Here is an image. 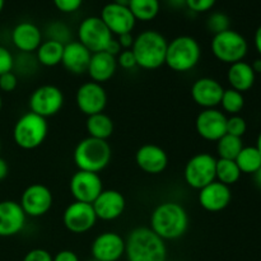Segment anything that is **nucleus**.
<instances>
[{"mask_svg":"<svg viewBox=\"0 0 261 261\" xmlns=\"http://www.w3.org/2000/svg\"><path fill=\"white\" fill-rule=\"evenodd\" d=\"M149 228L165 241H175L185 236L190 219L188 211L177 201H163L153 209Z\"/></svg>","mask_w":261,"mask_h":261,"instance_id":"1","label":"nucleus"},{"mask_svg":"<svg viewBox=\"0 0 261 261\" xmlns=\"http://www.w3.org/2000/svg\"><path fill=\"white\" fill-rule=\"evenodd\" d=\"M125 256L127 261H167L166 241L149 227H137L125 240Z\"/></svg>","mask_w":261,"mask_h":261,"instance_id":"2","label":"nucleus"},{"mask_svg":"<svg viewBox=\"0 0 261 261\" xmlns=\"http://www.w3.org/2000/svg\"><path fill=\"white\" fill-rule=\"evenodd\" d=\"M168 41L161 32L147 30L134 38L132 51L137 59V65L144 70H155L166 63Z\"/></svg>","mask_w":261,"mask_h":261,"instance_id":"3","label":"nucleus"},{"mask_svg":"<svg viewBox=\"0 0 261 261\" xmlns=\"http://www.w3.org/2000/svg\"><path fill=\"white\" fill-rule=\"evenodd\" d=\"M112 149L107 140L87 137L76 144L73 161L76 168L87 172L99 173L111 162Z\"/></svg>","mask_w":261,"mask_h":261,"instance_id":"4","label":"nucleus"},{"mask_svg":"<svg viewBox=\"0 0 261 261\" xmlns=\"http://www.w3.org/2000/svg\"><path fill=\"white\" fill-rule=\"evenodd\" d=\"M201 59V47L198 40L191 36H178L168 42L166 63L176 73H188L193 70Z\"/></svg>","mask_w":261,"mask_h":261,"instance_id":"5","label":"nucleus"},{"mask_svg":"<svg viewBox=\"0 0 261 261\" xmlns=\"http://www.w3.org/2000/svg\"><path fill=\"white\" fill-rule=\"evenodd\" d=\"M47 134V120L31 111L22 115L13 127V140L24 150H33L42 145Z\"/></svg>","mask_w":261,"mask_h":261,"instance_id":"6","label":"nucleus"},{"mask_svg":"<svg viewBox=\"0 0 261 261\" xmlns=\"http://www.w3.org/2000/svg\"><path fill=\"white\" fill-rule=\"evenodd\" d=\"M211 50L217 60L232 65L246 58L249 43L241 33L229 28L224 32L213 36Z\"/></svg>","mask_w":261,"mask_h":261,"instance_id":"7","label":"nucleus"},{"mask_svg":"<svg viewBox=\"0 0 261 261\" xmlns=\"http://www.w3.org/2000/svg\"><path fill=\"white\" fill-rule=\"evenodd\" d=\"M217 158L209 153H198L186 162L184 170L185 182L195 190H201L216 181Z\"/></svg>","mask_w":261,"mask_h":261,"instance_id":"8","label":"nucleus"},{"mask_svg":"<svg viewBox=\"0 0 261 261\" xmlns=\"http://www.w3.org/2000/svg\"><path fill=\"white\" fill-rule=\"evenodd\" d=\"M112 38L114 35L110 32L101 18L96 15L84 18L78 27V41L92 54L106 50Z\"/></svg>","mask_w":261,"mask_h":261,"instance_id":"9","label":"nucleus"},{"mask_svg":"<svg viewBox=\"0 0 261 261\" xmlns=\"http://www.w3.org/2000/svg\"><path fill=\"white\" fill-rule=\"evenodd\" d=\"M64 93L59 87L45 84L36 88L31 93L28 106L31 112L47 119L60 112L64 106Z\"/></svg>","mask_w":261,"mask_h":261,"instance_id":"10","label":"nucleus"},{"mask_svg":"<svg viewBox=\"0 0 261 261\" xmlns=\"http://www.w3.org/2000/svg\"><path fill=\"white\" fill-rule=\"evenodd\" d=\"M19 204L25 216L40 218L50 212L54 204V196L50 189L43 184H32L24 189Z\"/></svg>","mask_w":261,"mask_h":261,"instance_id":"11","label":"nucleus"},{"mask_svg":"<svg viewBox=\"0 0 261 261\" xmlns=\"http://www.w3.org/2000/svg\"><path fill=\"white\" fill-rule=\"evenodd\" d=\"M97 218L92 204L74 201L69 204L63 213V224L74 234L87 233L96 226Z\"/></svg>","mask_w":261,"mask_h":261,"instance_id":"12","label":"nucleus"},{"mask_svg":"<svg viewBox=\"0 0 261 261\" xmlns=\"http://www.w3.org/2000/svg\"><path fill=\"white\" fill-rule=\"evenodd\" d=\"M69 190L74 201L92 204L103 191V184L99 173L78 170L69 181Z\"/></svg>","mask_w":261,"mask_h":261,"instance_id":"13","label":"nucleus"},{"mask_svg":"<svg viewBox=\"0 0 261 261\" xmlns=\"http://www.w3.org/2000/svg\"><path fill=\"white\" fill-rule=\"evenodd\" d=\"M75 103L79 111L87 116L103 112L107 106V93L103 86L92 81L83 83L76 89Z\"/></svg>","mask_w":261,"mask_h":261,"instance_id":"14","label":"nucleus"},{"mask_svg":"<svg viewBox=\"0 0 261 261\" xmlns=\"http://www.w3.org/2000/svg\"><path fill=\"white\" fill-rule=\"evenodd\" d=\"M195 130L208 142H218L227 134V116L218 109H205L196 116Z\"/></svg>","mask_w":261,"mask_h":261,"instance_id":"15","label":"nucleus"},{"mask_svg":"<svg viewBox=\"0 0 261 261\" xmlns=\"http://www.w3.org/2000/svg\"><path fill=\"white\" fill-rule=\"evenodd\" d=\"M99 18L106 24L110 32L116 36L132 33L137 23L129 7H124L114 2L109 3L102 8Z\"/></svg>","mask_w":261,"mask_h":261,"instance_id":"16","label":"nucleus"},{"mask_svg":"<svg viewBox=\"0 0 261 261\" xmlns=\"http://www.w3.org/2000/svg\"><path fill=\"white\" fill-rule=\"evenodd\" d=\"M92 259L97 261H120L125 255V240L116 232H103L93 240Z\"/></svg>","mask_w":261,"mask_h":261,"instance_id":"17","label":"nucleus"},{"mask_svg":"<svg viewBox=\"0 0 261 261\" xmlns=\"http://www.w3.org/2000/svg\"><path fill=\"white\" fill-rule=\"evenodd\" d=\"M224 88L217 79L203 76L196 79L190 89L191 98L201 109H216L221 103Z\"/></svg>","mask_w":261,"mask_h":261,"instance_id":"18","label":"nucleus"},{"mask_svg":"<svg viewBox=\"0 0 261 261\" xmlns=\"http://www.w3.org/2000/svg\"><path fill=\"white\" fill-rule=\"evenodd\" d=\"M97 218L101 221H115L120 218L126 208L125 196L120 191L114 189H107L102 191L98 198L92 203Z\"/></svg>","mask_w":261,"mask_h":261,"instance_id":"19","label":"nucleus"},{"mask_svg":"<svg viewBox=\"0 0 261 261\" xmlns=\"http://www.w3.org/2000/svg\"><path fill=\"white\" fill-rule=\"evenodd\" d=\"M135 163L148 175H160L167 168L168 155L157 144H144L135 153Z\"/></svg>","mask_w":261,"mask_h":261,"instance_id":"20","label":"nucleus"},{"mask_svg":"<svg viewBox=\"0 0 261 261\" xmlns=\"http://www.w3.org/2000/svg\"><path fill=\"white\" fill-rule=\"evenodd\" d=\"M198 200L204 211L211 212V213H218V212L224 211L231 203V189L229 186L223 185L216 180L199 190Z\"/></svg>","mask_w":261,"mask_h":261,"instance_id":"21","label":"nucleus"},{"mask_svg":"<svg viewBox=\"0 0 261 261\" xmlns=\"http://www.w3.org/2000/svg\"><path fill=\"white\" fill-rule=\"evenodd\" d=\"M27 216L18 201H0V237H12L25 226Z\"/></svg>","mask_w":261,"mask_h":261,"instance_id":"22","label":"nucleus"},{"mask_svg":"<svg viewBox=\"0 0 261 261\" xmlns=\"http://www.w3.org/2000/svg\"><path fill=\"white\" fill-rule=\"evenodd\" d=\"M92 53L82 45L79 41H70L69 43L64 45L63 59H61V65L71 74L87 73L89 60H91Z\"/></svg>","mask_w":261,"mask_h":261,"instance_id":"23","label":"nucleus"},{"mask_svg":"<svg viewBox=\"0 0 261 261\" xmlns=\"http://www.w3.org/2000/svg\"><path fill=\"white\" fill-rule=\"evenodd\" d=\"M12 42L22 54L36 53L42 43V32L33 23L20 22L13 28Z\"/></svg>","mask_w":261,"mask_h":261,"instance_id":"24","label":"nucleus"},{"mask_svg":"<svg viewBox=\"0 0 261 261\" xmlns=\"http://www.w3.org/2000/svg\"><path fill=\"white\" fill-rule=\"evenodd\" d=\"M117 68L119 66H117L116 56L110 55L106 51H101V53L92 54L87 74L92 82L103 84L115 75Z\"/></svg>","mask_w":261,"mask_h":261,"instance_id":"25","label":"nucleus"},{"mask_svg":"<svg viewBox=\"0 0 261 261\" xmlns=\"http://www.w3.org/2000/svg\"><path fill=\"white\" fill-rule=\"evenodd\" d=\"M255 79H256V74L252 70L251 64L244 60L229 65L227 70V81L231 88L241 93L250 91L254 87Z\"/></svg>","mask_w":261,"mask_h":261,"instance_id":"26","label":"nucleus"},{"mask_svg":"<svg viewBox=\"0 0 261 261\" xmlns=\"http://www.w3.org/2000/svg\"><path fill=\"white\" fill-rule=\"evenodd\" d=\"M86 129L88 137L94 138V139L109 140V138L114 134L115 125L109 115L99 112V114L87 116Z\"/></svg>","mask_w":261,"mask_h":261,"instance_id":"27","label":"nucleus"},{"mask_svg":"<svg viewBox=\"0 0 261 261\" xmlns=\"http://www.w3.org/2000/svg\"><path fill=\"white\" fill-rule=\"evenodd\" d=\"M63 53V43L53 40H45L36 51V59L41 65L46 66V68H54V66L61 64Z\"/></svg>","mask_w":261,"mask_h":261,"instance_id":"28","label":"nucleus"},{"mask_svg":"<svg viewBox=\"0 0 261 261\" xmlns=\"http://www.w3.org/2000/svg\"><path fill=\"white\" fill-rule=\"evenodd\" d=\"M129 9L135 20L149 22L158 15L161 4L160 0H130Z\"/></svg>","mask_w":261,"mask_h":261,"instance_id":"29","label":"nucleus"},{"mask_svg":"<svg viewBox=\"0 0 261 261\" xmlns=\"http://www.w3.org/2000/svg\"><path fill=\"white\" fill-rule=\"evenodd\" d=\"M241 171L237 166L236 161L232 160H217L216 166V180L222 182L223 185L231 186L234 185L241 177Z\"/></svg>","mask_w":261,"mask_h":261,"instance_id":"30","label":"nucleus"},{"mask_svg":"<svg viewBox=\"0 0 261 261\" xmlns=\"http://www.w3.org/2000/svg\"><path fill=\"white\" fill-rule=\"evenodd\" d=\"M234 161L241 173L254 175L261 167V154L256 147H244Z\"/></svg>","mask_w":261,"mask_h":261,"instance_id":"31","label":"nucleus"},{"mask_svg":"<svg viewBox=\"0 0 261 261\" xmlns=\"http://www.w3.org/2000/svg\"><path fill=\"white\" fill-rule=\"evenodd\" d=\"M244 148L242 138L226 134L217 142V153L222 160L234 161Z\"/></svg>","mask_w":261,"mask_h":261,"instance_id":"32","label":"nucleus"},{"mask_svg":"<svg viewBox=\"0 0 261 261\" xmlns=\"http://www.w3.org/2000/svg\"><path fill=\"white\" fill-rule=\"evenodd\" d=\"M226 114L239 115L245 107V97L244 93L234 89L228 88L224 89L223 96H222L221 103H219Z\"/></svg>","mask_w":261,"mask_h":261,"instance_id":"33","label":"nucleus"},{"mask_svg":"<svg viewBox=\"0 0 261 261\" xmlns=\"http://www.w3.org/2000/svg\"><path fill=\"white\" fill-rule=\"evenodd\" d=\"M206 28L213 35H218L231 28V20L226 13L214 12L206 19Z\"/></svg>","mask_w":261,"mask_h":261,"instance_id":"34","label":"nucleus"},{"mask_svg":"<svg viewBox=\"0 0 261 261\" xmlns=\"http://www.w3.org/2000/svg\"><path fill=\"white\" fill-rule=\"evenodd\" d=\"M47 40H53L66 45L71 41L70 30L61 22L51 23L47 27Z\"/></svg>","mask_w":261,"mask_h":261,"instance_id":"35","label":"nucleus"},{"mask_svg":"<svg viewBox=\"0 0 261 261\" xmlns=\"http://www.w3.org/2000/svg\"><path fill=\"white\" fill-rule=\"evenodd\" d=\"M247 130V122L240 115H232L231 117H227V134L233 135V137L242 138Z\"/></svg>","mask_w":261,"mask_h":261,"instance_id":"36","label":"nucleus"},{"mask_svg":"<svg viewBox=\"0 0 261 261\" xmlns=\"http://www.w3.org/2000/svg\"><path fill=\"white\" fill-rule=\"evenodd\" d=\"M14 63L15 60L13 58L12 53L4 46H0V75L13 71Z\"/></svg>","mask_w":261,"mask_h":261,"instance_id":"37","label":"nucleus"},{"mask_svg":"<svg viewBox=\"0 0 261 261\" xmlns=\"http://www.w3.org/2000/svg\"><path fill=\"white\" fill-rule=\"evenodd\" d=\"M117 66H120L124 70H130V69L137 68V59L132 50H122L119 55L116 56Z\"/></svg>","mask_w":261,"mask_h":261,"instance_id":"38","label":"nucleus"},{"mask_svg":"<svg viewBox=\"0 0 261 261\" xmlns=\"http://www.w3.org/2000/svg\"><path fill=\"white\" fill-rule=\"evenodd\" d=\"M18 87V76L15 75L13 71L5 73L0 75V91L5 92V93H10V92L15 91Z\"/></svg>","mask_w":261,"mask_h":261,"instance_id":"39","label":"nucleus"},{"mask_svg":"<svg viewBox=\"0 0 261 261\" xmlns=\"http://www.w3.org/2000/svg\"><path fill=\"white\" fill-rule=\"evenodd\" d=\"M217 0H186V7L194 13L209 12L216 5Z\"/></svg>","mask_w":261,"mask_h":261,"instance_id":"40","label":"nucleus"},{"mask_svg":"<svg viewBox=\"0 0 261 261\" xmlns=\"http://www.w3.org/2000/svg\"><path fill=\"white\" fill-rule=\"evenodd\" d=\"M58 10L63 13H74L82 7L83 0H53Z\"/></svg>","mask_w":261,"mask_h":261,"instance_id":"41","label":"nucleus"},{"mask_svg":"<svg viewBox=\"0 0 261 261\" xmlns=\"http://www.w3.org/2000/svg\"><path fill=\"white\" fill-rule=\"evenodd\" d=\"M22 261H53V255L45 249H33L24 255Z\"/></svg>","mask_w":261,"mask_h":261,"instance_id":"42","label":"nucleus"},{"mask_svg":"<svg viewBox=\"0 0 261 261\" xmlns=\"http://www.w3.org/2000/svg\"><path fill=\"white\" fill-rule=\"evenodd\" d=\"M53 261H79V257L71 250H61L53 256Z\"/></svg>","mask_w":261,"mask_h":261,"instance_id":"43","label":"nucleus"},{"mask_svg":"<svg viewBox=\"0 0 261 261\" xmlns=\"http://www.w3.org/2000/svg\"><path fill=\"white\" fill-rule=\"evenodd\" d=\"M134 38L135 37L132 33H124V35L117 36V41H119L122 50H132L133 43H134Z\"/></svg>","mask_w":261,"mask_h":261,"instance_id":"44","label":"nucleus"},{"mask_svg":"<svg viewBox=\"0 0 261 261\" xmlns=\"http://www.w3.org/2000/svg\"><path fill=\"white\" fill-rule=\"evenodd\" d=\"M105 51H106V53H109L110 55L117 56L120 53H121L122 48H121V46H120V43H119V41H117V38L114 37L111 40V42L109 43V46H107L106 50H105Z\"/></svg>","mask_w":261,"mask_h":261,"instance_id":"45","label":"nucleus"},{"mask_svg":"<svg viewBox=\"0 0 261 261\" xmlns=\"http://www.w3.org/2000/svg\"><path fill=\"white\" fill-rule=\"evenodd\" d=\"M8 173H9V166H8L7 161L4 158L0 157V181L4 180Z\"/></svg>","mask_w":261,"mask_h":261,"instance_id":"46","label":"nucleus"},{"mask_svg":"<svg viewBox=\"0 0 261 261\" xmlns=\"http://www.w3.org/2000/svg\"><path fill=\"white\" fill-rule=\"evenodd\" d=\"M254 41H255V47H256L257 53H259L260 56H261V25L259 28H257L256 32H255Z\"/></svg>","mask_w":261,"mask_h":261,"instance_id":"47","label":"nucleus"},{"mask_svg":"<svg viewBox=\"0 0 261 261\" xmlns=\"http://www.w3.org/2000/svg\"><path fill=\"white\" fill-rule=\"evenodd\" d=\"M168 5H171L175 9H180V8L186 7V0H166Z\"/></svg>","mask_w":261,"mask_h":261,"instance_id":"48","label":"nucleus"},{"mask_svg":"<svg viewBox=\"0 0 261 261\" xmlns=\"http://www.w3.org/2000/svg\"><path fill=\"white\" fill-rule=\"evenodd\" d=\"M251 68L252 70L255 71V74H261V58L256 59V60L251 64Z\"/></svg>","mask_w":261,"mask_h":261,"instance_id":"49","label":"nucleus"},{"mask_svg":"<svg viewBox=\"0 0 261 261\" xmlns=\"http://www.w3.org/2000/svg\"><path fill=\"white\" fill-rule=\"evenodd\" d=\"M252 176H254L255 185H256L259 189H261V167Z\"/></svg>","mask_w":261,"mask_h":261,"instance_id":"50","label":"nucleus"},{"mask_svg":"<svg viewBox=\"0 0 261 261\" xmlns=\"http://www.w3.org/2000/svg\"><path fill=\"white\" fill-rule=\"evenodd\" d=\"M114 3H116V4H120V5H124V7H129L130 0H114Z\"/></svg>","mask_w":261,"mask_h":261,"instance_id":"51","label":"nucleus"},{"mask_svg":"<svg viewBox=\"0 0 261 261\" xmlns=\"http://www.w3.org/2000/svg\"><path fill=\"white\" fill-rule=\"evenodd\" d=\"M256 148H257V150H259L260 154H261V133L259 134V137H257V140H256Z\"/></svg>","mask_w":261,"mask_h":261,"instance_id":"52","label":"nucleus"},{"mask_svg":"<svg viewBox=\"0 0 261 261\" xmlns=\"http://www.w3.org/2000/svg\"><path fill=\"white\" fill-rule=\"evenodd\" d=\"M4 4H5V0H0V13H2L3 8H4Z\"/></svg>","mask_w":261,"mask_h":261,"instance_id":"53","label":"nucleus"},{"mask_svg":"<svg viewBox=\"0 0 261 261\" xmlns=\"http://www.w3.org/2000/svg\"><path fill=\"white\" fill-rule=\"evenodd\" d=\"M3 109V99H2V96H0V111H2Z\"/></svg>","mask_w":261,"mask_h":261,"instance_id":"54","label":"nucleus"},{"mask_svg":"<svg viewBox=\"0 0 261 261\" xmlns=\"http://www.w3.org/2000/svg\"><path fill=\"white\" fill-rule=\"evenodd\" d=\"M87 261H97V260H94V259H91V260H87Z\"/></svg>","mask_w":261,"mask_h":261,"instance_id":"55","label":"nucleus"},{"mask_svg":"<svg viewBox=\"0 0 261 261\" xmlns=\"http://www.w3.org/2000/svg\"><path fill=\"white\" fill-rule=\"evenodd\" d=\"M0 147H2V145H0Z\"/></svg>","mask_w":261,"mask_h":261,"instance_id":"56","label":"nucleus"}]
</instances>
